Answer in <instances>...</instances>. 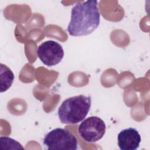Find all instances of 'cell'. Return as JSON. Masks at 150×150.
<instances>
[{"mask_svg":"<svg viewBox=\"0 0 150 150\" xmlns=\"http://www.w3.org/2000/svg\"><path fill=\"white\" fill-rule=\"evenodd\" d=\"M43 144L48 149L76 150L77 149L78 141L68 129L56 128L45 135Z\"/></svg>","mask_w":150,"mask_h":150,"instance_id":"obj_3","label":"cell"},{"mask_svg":"<svg viewBox=\"0 0 150 150\" xmlns=\"http://www.w3.org/2000/svg\"><path fill=\"white\" fill-rule=\"evenodd\" d=\"M106 125L98 117L91 116L83 120L78 127L80 136L86 142H96L104 135Z\"/></svg>","mask_w":150,"mask_h":150,"instance_id":"obj_4","label":"cell"},{"mask_svg":"<svg viewBox=\"0 0 150 150\" xmlns=\"http://www.w3.org/2000/svg\"><path fill=\"white\" fill-rule=\"evenodd\" d=\"M1 145H6L5 146V149L8 145H11L13 149H24V148L22 146V145L17 142L16 141L8 137H1Z\"/></svg>","mask_w":150,"mask_h":150,"instance_id":"obj_8","label":"cell"},{"mask_svg":"<svg viewBox=\"0 0 150 150\" xmlns=\"http://www.w3.org/2000/svg\"><path fill=\"white\" fill-rule=\"evenodd\" d=\"M100 22L98 2L93 0L80 2L71 9L67 32L73 36L88 35L97 28Z\"/></svg>","mask_w":150,"mask_h":150,"instance_id":"obj_1","label":"cell"},{"mask_svg":"<svg viewBox=\"0 0 150 150\" xmlns=\"http://www.w3.org/2000/svg\"><path fill=\"white\" fill-rule=\"evenodd\" d=\"M91 104V97L79 95L64 100L58 109L60 122L75 124L82 121L88 114Z\"/></svg>","mask_w":150,"mask_h":150,"instance_id":"obj_2","label":"cell"},{"mask_svg":"<svg viewBox=\"0 0 150 150\" xmlns=\"http://www.w3.org/2000/svg\"><path fill=\"white\" fill-rule=\"evenodd\" d=\"M14 80V74L6 65L1 63V93L9 89Z\"/></svg>","mask_w":150,"mask_h":150,"instance_id":"obj_7","label":"cell"},{"mask_svg":"<svg viewBox=\"0 0 150 150\" xmlns=\"http://www.w3.org/2000/svg\"><path fill=\"white\" fill-rule=\"evenodd\" d=\"M118 145L121 150H136L139 146L141 137L134 128L121 130L117 136Z\"/></svg>","mask_w":150,"mask_h":150,"instance_id":"obj_6","label":"cell"},{"mask_svg":"<svg viewBox=\"0 0 150 150\" xmlns=\"http://www.w3.org/2000/svg\"><path fill=\"white\" fill-rule=\"evenodd\" d=\"M36 53L42 62L49 67L59 63L64 56L62 46L53 40H47L41 43L38 47Z\"/></svg>","mask_w":150,"mask_h":150,"instance_id":"obj_5","label":"cell"}]
</instances>
